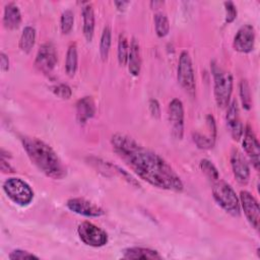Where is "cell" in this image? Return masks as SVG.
<instances>
[{"label": "cell", "mask_w": 260, "mask_h": 260, "mask_svg": "<svg viewBox=\"0 0 260 260\" xmlns=\"http://www.w3.org/2000/svg\"><path fill=\"white\" fill-rule=\"evenodd\" d=\"M52 90H53V92H54L57 96H59V98H61V99H63V100H68V99H70V98H71V94H72L71 88H70L67 84H63V83L53 86V87H52Z\"/></svg>", "instance_id": "31"}, {"label": "cell", "mask_w": 260, "mask_h": 260, "mask_svg": "<svg viewBox=\"0 0 260 260\" xmlns=\"http://www.w3.org/2000/svg\"><path fill=\"white\" fill-rule=\"evenodd\" d=\"M77 62H78V55H77V48L75 44H71L67 50L66 60H65V71L68 76H74L77 70Z\"/></svg>", "instance_id": "22"}, {"label": "cell", "mask_w": 260, "mask_h": 260, "mask_svg": "<svg viewBox=\"0 0 260 260\" xmlns=\"http://www.w3.org/2000/svg\"><path fill=\"white\" fill-rule=\"evenodd\" d=\"M231 166L236 180L240 184H247L250 178V168L247 159L239 149H234L232 151Z\"/></svg>", "instance_id": "14"}, {"label": "cell", "mask_w": 260, "mask_h": 260, "mask_svg": "<svg viewBox=\"0 0 260 260\" xmlns=\"http://www.w3.org/2000/svg\"><path fill=\"white\" fill-rule=\"evenodd\" d=\"M154 26L157 37L164 38L170 31V22L168 16L162 12H157L154 14Z\"/></svg>", "instance_id": "23"}, {"label": "cell", "mask_w": 260, "mask_h": 260, "mask_svg": "<svg viewBox=\"0 0 260 260\" xmlns=\"http://www.w3.org/2000/svg\"><path fill=\"white\" fill-rule=\"evenodd\" d=\"M74 24V14L71 10L67 9L63 11L60 19V26H61V31L66 35L69 34L73 27Z\"/></svg>", "instance_id": "29"}, {"label": "cell", "mask_w": 260, "mask_h": 260, "mask_svg": "<svg viewBox=\"0 0 260 260\" xmlns=\"http://www.w3.org/2000/svg\"><path fill=\"white\" fill-rule=\"evenodd\" d=\"M169 121L174 138L180 140L184 134V107L179 99H173L169 104Z\"/></svg>", "instance_id": "8"}, {"label": "cell", "mask_w": 260, "mask_h": 260, "mask_svg": "<svg viewBox=\"0 0 260 260\" xmlns=\"http://www.w3.org/2000/svg\"><path fill=\"white\" fill-rule=\"evenodd\" d=\"M177 78L181 87L190 95L194 96L196 92V82L192 60L188 52L183 51L179 57Z\"/></svg>", "instance_id": "6"}, {"label": "cell", "mask_w": 260, "mask_h": 260, "mask_svg": "<svg viewBox=\"0 0 260 260\" xmlns=\"http://www.w3.org/2000/svg\"><path fill=\"white\" fill-rule=\"evenodd\" d=\"M129 46L127 38L124 34H120L118 40V61L121 66H125L128 62Z\"/></svg>", "instance_id": "25"}, {"label": "cell", "mask_w": 260, "mask_h": 260, "mask_svg": "<svg viewBox=\"0 0 260 260\" xmlns=\"http://www.w3.org/2000/svg\"><path fill=\"white\" fill-rule=\"evenodd\" d=\"M200 169L204 175L212 182H215L219 179V173L215 166L208 159L203 158L200 160Z\"/></svg>", "instance_id": "27"}, {"label": "cell", "mask_w": 260, "mask_h": 260, "mask_svg": "<svg viewBox=\"0 0 260 260\" xmlns=\"http://www.w3.org/2000/svg\"><path fill=\"white\" fill-rule=\"evenodd\" d=\"M1 171L3 172V173H13L14 172V170L12 169V167L7 162V161H5V159H4V157H1Z\"/></svg>", "instance_id": "35"}, {"label": "cell", "mask_w": 260, "mask_h": 260, "mask_svg": "<svg viewBox=\"0 0 260 260\" xmlns=\"http://www.w3.org/2000/svg\"><path fill=\"white\" fill-rule=\"evenodd\" d=\"M244 138H243V147L250 158L252 165L256 170H259L260 165V145L258 142V139L251 128L250 125H247L244 132Z\"/></svg>", "instance_id": "13"}, {"label": "cell", "mask_w": 260, "mask_h": 260, "mask_svg": "<svg viewBox=\"0 0 260 260\" xmlns=\"http://www.w3.org/2000/svg\"><path fill=\"white\" fill-rule=\"evenodd\" d=\"M212 196L228 213L234 216L240 215V200L230 184L219 179L215 181L212 186Z\"/></svg>", "instance_id": "4"}, {"label": "cell", "mask_w": 260, "mask_h": 260, "mask_svg": "<svg viewBox=\"0 0 260 260\" xmlns=\"http://www.w3.org/2000/svg\"><path fill=\"white\" fill-rule=\"evenodd\" d=\"M226 124L230 130V133L234 140H240V138L243 136L244 127L240 120L239 115V107L238 103L236 101H233L228 106V112H226Z\"/></svg>", "instance_id": "15"}, {"label": "cell", "mask_w": 260, "mask_h": 260, "mask_svg": "<svg viewBox=\"0 0 260 260\" xmlns=\"http://www.w3.org/2000/svg\"><path fill=\"white\" fill-rule=\"evenodd\" d=\"M128 69L133 76H137L140 73L141 69V57L139 44L135 38H132L130 47H129V56H128Z\"/></svg>", "instance_id": "18"}, {"label": "cell", "mask_w": 260, "mask_h": 260, "mask_svg": "<svg viewBox=\"0 0 260 260\" xmlns=\"http://www.w3.org/2000/svg\"><path fill=\"white\" fill-rule=\"evenodd\" d=\"M82 18H83V35L87 42H90L94 31V12L93 8L89 3H85L82 7Z\"/></svg>", "instance_id": "20"}, {"label": "cell", "mask_w": 260, "mask_h": 260, "mask_svg": "<svg viewBox=\"0 0 260 260\" xmlns=\"http://www.w3.org/2000/svg\"><path fill=\"white\" fill-rule=\"evenodd\" d=\"M22 146L30 161L47 177L61 180L66 176V168L54 149L37 137L24 136Z\"/></svg>", "instance_id": "2"}, {"label": "cell", "mask_w": 260, "mask_h": 260, "mask_svg": "<svg viewBox=\"0 0 260 260\" xmlns=\"http://www.w3.org/2000/svg\"><path fill=\"white\" fill-rule=\"evenodd\" d=\"M57 52L53 44L45 43L43 44L36 56L35 65L43 73H51L57 64Z\"/></svg>", "instance_id": "9"}, {"label": "cell", "mask_w": 260, "mask_h": 260, "mask_svg": "<svg viewBox=\"0 0 260 260\" xmlns=\"http://www.w3.org/2000/svg\"><path fill=\"white\" fill-rule=\"evenodd\" d=\"M95 114V105L91 96H83L76 103V120L85 124Z\"/></svg>", "instance_id": "16"}, {"label": "cell", "mask_w": 260, "mask_h": 260, "mask_svg": "<svg viewBox=\"0 0 260 260\" xmlns=\"http://www.w3.org/2000/svg\"><path fill=\"white\" fill-rule=\"evenodd\" d=\"M240 98L242 102V106L245 110H250L252 107V98H251V90L249 83L246 79H242L240 81Z\"/></svg>", "instance_id": "26"}, {"label": "cell", "mask_w": 260, "mask_h": 260, "mask_svg": "<svg viewBox=\"0 0 260 260\" xmlns=\"http://www.w3.org/2000/svg\"><path fill=\"white\" fill-rule=\"evenodd\" d=\"M66 206L72 212L86 217H98L105 213L103 208L84 198H71L67 200Z\"/></svg>", "instance_id": "12"}, {"label": "cell", "mask_w": 260, "mask_h": 260, "mask_svg": "<svg viewBox=\"0 0 260 260\" xmlns=\"http://www.w3.org/2000/svg\"><path fill=\"white\" fill-rule=\"evenodd\" d=\"M0 67L2 72H5L9 69V59L3 52L0 54Z\"/></svg>", "instance_id": "34"}, {"label": "cell", "mask_w": 260, "mask_h": 260, "mask_svg": "<svg viewBox=\"0 0 260 260\" xmlns=\"http://www.w3.org/2000/svg\"><path fill=\"white\" fill-rule=\"evenodd\" d=\"M36 42V29L32 26H25L22 30V34L20 36L19 40V48L22 52L28 53Z\"/></svg>", "instance_id": "21"}, {"label": "cell", "mask_w": 260, "mask_h": 260, "mask_svg": "<svg viewBox=\"0 0 260 260\" xmlns=\"http://www.w3.org/2000/svg\"><path fill=\"white\" fill-rule=\"evenodd\" d=\"M111 41H112V31L110 26L106 25L103 29L101 42H100V55L104 61L107 60L108 58L110 47H111Z\"/></svg>", "instance_id": "24"}, {"label": "cell", "mask_w": 260, "mask_h": 260, "mask_svg": "<svg viewBox=\"0 0 260 260\" xmlns=\"http://www.w3.org/2000/svg\"><path fill=\"white\" fill-rule=\"evenodd\" d=\"M193 141L200 149H210L213 147L215 138L212 136H205L199 132H195L192 134Z\"/></svg>", "instance_id": "28"}, {"label": "cell", "mask_w": 260, "mask_h": 260, "mask_svg": "<svg viewBox=\"0 0 260 260\" xmlns=\"http://www.w3.org/2000/svg\"><path fill=\"white\" fill-rule=\"evenodd\" d=\"M21 22V13L18 6L14 3L5 5L3 14V24L8 29H15Z\"/></svg>", "instance_id": "17"}, {"label": "cell", "mask_w": 260, "mask_h": 260, "mask_svg": "<svg viewBox=\"0 0 260 260\" xmlns=\"http://www.w3.org/2000/svg\"><path fill=\"white\" fill-rule=\"evenodd\" d=\"M211 71L214 79V99L216 105L221 109L226 108L233 91V75L222 70L214 62H212Z\"/></svg>", "instance_id": "3"}, {"label": "cell", "mask_w": 260, "mask_h": 260, "mask_svg": "<svg viewBox=\"0 0 260 260\" xmlns=\"http://www.w3.org/2000/svg\"><path fill=\"white\" fill-rule=\"evenodd\" d=\"M123 258L125 259H161V256L157 251L143 248V247H131L123 251Z\"/></svg>", "instance_id": "19"}, {"label": "cell", "mask_w": 260, "mask_h": 260, "mask_svg": "<svg viewBox=\"0 0 260 260\" xmlns=\"http://www.w3.org/2000/svg\"><path fill=\"white\" fill-rule=\"evenodd\" d=\"M111 143L115 152L140 179L162 190H183L184 185L178 174L157 153L121 133L114 134Z\"/></svg>", "instance_id": "1"}, {"label": "cell", "mask_w": 260, "mask_h": 260, "mask_svg": "<svg viewBox=\"0 0 260 260\" xmlns=\"http://www.w3.org/2000/svg\"><path fill=\"white\" fill-rule=\"evenodd\" d=\"M223 5H224V10H225L224 21H225V23H231L237 18V14H238L237 7L232 1H225L223 3Z\"/></svg>", "instance_id": "30"}, {"label": "cell", "mask_w": 260, "mask_h": 260, "mask_svg": "<svg viewBox=\"0 0 260 260\" xmlns=\"http://www.w3.org/2000/svg\"><path fill=\"white\" fill-rule=\"evenodd\" d=\"M254 45H255V29L253 25L251 24L242 25L238 29L234 38V42H233L234 49L240 53L247 54L254 49Z\"/></svg>", "instance_id": "10"}, {"label": "cell", "mask_w": 260, "mask_h": 260, "mask_svg": "<svg viewBox=\"0 0 260 260\" xmlns=\"http://www.w3.org/2000/svg\"><path fill=\"white\" fill-rule=\"evenodd\" d=\"M114 3H115V5H116V7H117L119 10H122V11L127 7V5L130 4L129 1H115Z\"/></svg>", "instance_id": "36"}, {"label": "cell", "mask_w": 260, "mask_h": 260, "mask_svg": "<svg viewBox=\"0 0 260 260\" xmlns=\"http://www.w3.org/2000/svg\"><path fill=\"white\" fill-rule=\"evenodd\" d=\"M3 190L8 198L20 206L28 205L34 199V191L20 178H8L3 184Z\"/></svg>", "instance_id": "5"}, {"label": "cell", "mask_w": 260, "mask_h": 260, "mask_svg": "<svg viewBox=\"0 0 260 260\" xmlns=\"http://www.w3.org/2000/svg\"><path fill=\"white\" fill-rule=\"evenodd\" d=\"M9 259L11 260H18V259H39L38 256L27 252V251H24V250H20V249H16V250H13L9 256H8Z\"/></svg>", "instance_id": "32"}, {"label": "cell", "mask_w": 260, "mask_h": 260, "mask_svg": "<svg viewBox=\"0 0 260 260\" xmlns=\"http://www.w3.org/2000/svg\"><path fill=\"white\" fill-rule=\"evenodd\" d=\"M148 106H149V112L152 115V117L158 119L160 117V106H159L158 102L156 100L152 99L149 101Z\"/></svg>", "instance_id": "33"}, {"label": "cell", "mask_w": 260, "mask_h": 260, "mask_svg": "<svg viewBox=\"0 0 260 260\" xmlns=\"http://www.w3.org/2000/svg\"><path fill=\"white\" fill-rule=\"evenodd\" d=\"M239 200L248 221L254 229L258 230L259 218H260V209H259L258 201L248 191H242L240 193Z\"/></svg>", "instance_id": "11"}, {"label": "cell", "mask_w": 260, "mask_h": 260, "mask_svg": "<svg viewBox=\"0 0 260 260\" xmlns=\"http://www.w3.org/2000/svg\"><path fill=\"white\" fill-rule=\"evenodd\" d=\"M77 234L81 242L85 245L99 248L108 243V235L101 228L89 221H83L78 224Z\"/></svg>", "instance_id": "7"}]
</instances>
